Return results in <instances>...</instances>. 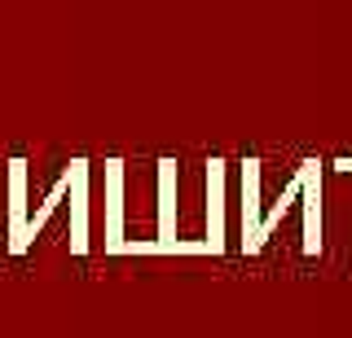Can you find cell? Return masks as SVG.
<instances>
[{"mask_svg": "<svg viewBox=\"0 0 352 338\" xmlns=\"http://www.w3.org/2000/svg\"><path fill=\"white\" fill-rule=\"evenodd\" d=\"M88 180H93V162L88 158H71L66 162V198H71V255H88Z\"/></svg>", "mask_w": 352, "mask_h": 338, "instance_id": "277c9868", "label": "cell"}, {"mask_svg": "<svg viewBox=\"0 0 352 338\" xmlns=\"http://www.w3.org/2000/svg\"><path fill=\"white\" fill-rule=\"evenodd\" d=\"M330 167H335V171H344V176H352V154H339L335 162H330Z\"/></svg>", "mask_w": 352, "mask_h": 338, "instance_id": "5b68a950", "label": "cell"}, {"mask_svg": "<svg viewBox=\"0 0 352 338\" xmlns=\"http://www.w3.org/2000/svg\"><path fill=\"white\" fill-rule=\"evenodd\" d=\"M163 193L159 158H106V255H163Z\"/></svg>", "mask_w": 352, "mask_h": 338, "instance_id": "7a4b0ae2", "label": "cell"}, {"mask_svg": "<svg viewBox=\"0 0 352 338\" xmlns=\"http://www.w3.org/2000/svg\"><path fill=\"white\" fill-rule=\"evenodd\" d=\"M66 202V171L44 189L40 206H31V162L9 158V202H5V250L9 255H27L31 242L44 233L53 211Z\"/></svg>", "mask_w": 352, "mask_h": 338, "instance_id": "3957f363", "label": "cell"}, {"mask_svg": "<svg viewBox=\"0 0 352 338\" xmlns=\"http://www.w3.org/2000/svg\"><path fill=\"white\" fill-rule=\"evenodd\" d=\"M242 176V202H238V220H242V237L238 250L242 255H260L264 246L278 237V228L286 224V215L300 206L304 224H300V250L304 255H322V176L326 162L322 158H300L291 171L282 176L278 189H269V176H264V158H242L238 162Z\"/></svg>", "mask_w": 352, "mask_h": 338, "instance_id": "6da1fadb", "label": "cell"}]
</instances>
